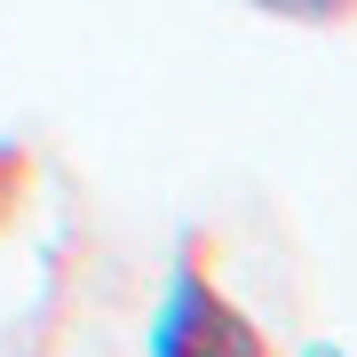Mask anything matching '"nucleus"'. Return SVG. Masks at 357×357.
Here are the masks:
<instances>
[{"label": "nucleus", "instance_id": "nucleus-1", "mask_svg": "<svg viewBox=\"0 0 357 357\" xmlns=\"http://www.w3.org/2000/svg\"><path fill=\"white\" fill-rule=\"evenodd\" d=\"M143 357H270V333L199 262V246H183L167 262V278H159L151 326H143Z\"/></svg>", "mask_w": 357, "mask_h": 357}, {"label": "nucleus", "instance_id": "nucleus-2", "mask_svg": "<svg viewBox=\"0 0 357 357\" xmlns=\"http://www.w3.org/2000/svg\"><path fill=\"white\" fill-rule=\"evenodd\" d=\"M246 8L278 16V24H342V16H357V0H246Z\"/></svg>", "mask_w": 357, "mask_h": 357}, {"label": "nucleus", "instance_id": "nucleus-3", "mask_svg": "<svg viewBox=\"0 0 357 357\" xmlns=\"http://www.w3.org/2000/svg\"><path fill=\"white\" fill-rule=\"evenodd\" d=\"M24 175H32L24 143H16V135H0V222H8V215H16V199H24Z\"/></svg>", "mask_w": 357, "mask_h": 357}, {"label": "nucleus", "instance_id": "nucleus-4", "mask_svg": "<svg viewBox=\"0 0 357 357\" xmlns=\"http://www.w3.org/2000/svg\"><path fill=\"white\" fill-rule=\"evenodd\" d=\"M294 357H349V349H342V342H302Z\"/></svg>", "mask_w": 357, "mask_h": 357}]
</instances>
